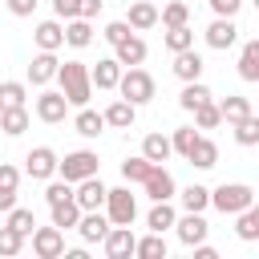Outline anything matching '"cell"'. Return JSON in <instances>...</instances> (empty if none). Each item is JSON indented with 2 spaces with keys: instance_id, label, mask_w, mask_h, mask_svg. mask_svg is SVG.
I'll use <instances>...</instances> for the list:
<instances>
[{
  "instance_id": "9c48e42d",
  "label": "cell",
  "mask_w": 259,
  "mask_h": 259,
  "mask_svg": "<svg viewBox=\"0 0 259 259\" xmlns=\"http://www.w3.org/2000/svg\"><path fill=\"white\" fill-rule=\"evenodd\" d=\"M105 182L97 178V174H89V178H81V182H73V202L81 206V210H101V202H105Z\"/></svg>"
},
{
  "instance_id": "ba28073f",
  "label": "cell",
  "mask_w": 259,
  "mask_h": 259,
  "mask_svg": "<svg viewBox=\"0 0 259 259\" xmlns=\"http://www.w3.org/2000/svg\"><path fill=\"white\" fill-rule=\"evenodd\" d=\"M36 117H40L45 125L65 121V117H69V101H65V93H61V89H40V97H36Z\"/></svg>"
},
{
  "instance_id": "cb8c5ba5",
  "label": "cell",
  "mask_w": 259,
  "mask_h": 259,
  "mask_svg": "<svg viewBox=\"0 0 259 259\" xmlns=\"http://www.w3.org/2000/svg\"><path fill=\"white\" fill-rule=\"evenodd\" d=\"M73 130H77L81 138H101V130H105V117H101V113H93L89 105H77V117H73Z\"/></svg>"
},
{
  "instance_id": "ab89813d",
  "label": "cell",
  "mask_w": 259,
  "mask_h": 259,
  "mask_svg": "<svg viewBox=\"0 0 259 259\" xmlns=\"http://www.w3.org/2000/svg\"><path fill=\"white\" fill-rule=\"evenodd\" d=\"M178 198H182V210H206V206H210V190L198 186V182H190Z\"/></svg>"
},
{
  "instance_id": "7a4b0ae2",
  "label": "cell",
  "mask_w": 259,
  "mask_h": 259,
  "mask_svg": "<svg viewBox=\"0 0 259 259\" xmlns=\"http://www.w3.org/2000/svg\"><path fill=\"white\" fill-rule=\"evenodd\" d=\"M117 93H121L130 105H150L154 93H158V85H154V77H150L142 65H130V69H121V77H117Z\"/></svg>"
},
{
  "instance_id": "f6af8a7d",
  "label": "cell",
  "mask_w": 259,
  "mask_h": 259,
  "mask_svg": "<svg viewBox=\"0 0 259 259\" xmlns=\"http://www.w3.org/2000/svg\"><path fill=\"white\" fill-rule=\"evenodd\" d=\"M61 198H73V182H65V178H49V190H45V202L53 206V202H61Z\"/></svg>"
},
{
  "instance_id": "4dcf8cb0",
  "label": "cell",
  "mask_w": 259,
  "mask_h": 259,
  "mask_svg": "<svg viewBox=\"0 0 259 259\" xmlns=\"http://www.w3.org/2000/svg\"><path fill=\"white\" fill-rule=\"evenodd\" d=\"M170 154H174V150H170V138H166V134H146V138H142V158H150L154 166L166 162Z\"/></svg>"
},
{
  "instance_id": "7bdbcfd3",
  "label": "cell",
  "mask_w": 259,
  "mask_h": 259,
  "mask_svg": "<svg viewBox=\"0 0 259 259\" xmlns=\"http://www.w3.org/2000/svg\"><path fill=\"white\" fill-rule=\"evenodd\" d=\"M194 138H198V130H194V125H178V130L170 134V150L186 158V154H190V146H194Z\"/></svg>"
},
{
  "instance_id": "30bf717a",
  "label": "cell",
  "mask_w": 259,
  "mask_h": 259,
  "mask_svg": "<svg viewBox=\"0 0 259 259\" xmlns=\"http://www.w3.org/2000/svg\"><path fill=\"white\" fill-rule=\"evenodd\" d=\"M142 190L154 198V202H162V198H174L178 194V186H174V174L158 162V166H150V174L142 178Z\"/></svg>"
},
{
  "instance_id": "b9f144b4",
  "label": "cell",
  "mask_w": 259,
  "mask_h": 259,
  "mask_svg": "<svg viewBox=\"0 0 259 259\" xmlns=\"http://www.w3.org/2000/svg\"><path fill=\"white\" fill-rule=\"evenodd\" d=\"M28 89L24 81H0V109H12V105H24Z\"/></svg>"
},
{
  "instance_id": "603a6c76",
  "label": "cell",
  "mask_w": 259,
  "mask_h": 259,
  "mask_svg": "<svg viewBox=\"0 0 259 259\" xmlns=\"http://www.w3.org/2000/svg\"><path fill=\"white\" fill-rule=\"evenodd\" d=\"M16 186H20V170L12 162H0V210L16 206Z\"/></svg>"
},
{
  "instance_id": "681fc988",
  "label": "cell",
  "mask_w": 259,
  "mask_h": 259,
  "mask_svg": "<svg viewBox=\"0 0 259 259\" xmlns=\"http://www.w3.org/2000/svg\"><path fill=\"white\" fill-rule=\"evenodd\" d=\"M36 4H40V0H8V12H12V16H32Z\"/></svg>"
},
{
  "instance_id": "f546056e",
  "label": "cell",
  "mask_w": 259,
  "mask_h": 259,
  "mask_svg": "<svg viewBox=\"0 0 259 259\" xmlns=\"http://www.w3.org/2000/svg\"><path fill=\"white\" fill-rule=\"evenodd\" d=\"M214 105H219V117H223V121H231V125H235L239 117H247V113H251V101H247V97H239V93H227V97H223V101H214Z\"/></svg>"
},
{
  "instance_id": "bcb514c9",
  "label": "cell",
  "mask_w": 259,
  "mask_h": 259,
  "mask_svg": "<svg viewBox=\"0 0 259 259\" xmlns=\"http://www.w3.org/2000/svg\"><path fill=\"white\" fill-rule=\"evenodd\" d=\"M130 32H134V28H130L125 20H113V24H105V32H101V36H105L109 45H117V40H125Z\"/></svg>"
},
{
  "instance_id": "ee69618b",
  "label": "cell",
  "mask_w": 259,
  "mask_h": 259,
  "mask_svg": "<svg viewBox=\"0 0 259 259\" xmlns=\"http://www.w3.org/2000/svg\"><path fill=\"white\" fill-rule=\"evenodd\" d=\"M20 251H24V235H16V231L4 223V227H0V255L12 259V255H20Z\"/></svg>"
},
{
  "instance_id": "5b68a950",
  "label": "cell",
  "mask_w": 259,
  "mask_h": 259,
  "mask_svg": "<svg viewBox=\"0 0 259 259\" xmlns=\"http://www.w3.org/2000/svg\"><path fill=\"white\" fill-rule=\"evenodd\" d=\"M57 174H61L65 182H81V178L97 174V154H93V150H73V154H65V158H57Z\"/></svg>"
},
{
  "instance_id": "836d02e7",
  "label": "cell",
  "mask_w": 259,
  "mask_h": 259,
  "mask_svg": "<svg viewBox=\"0 0 259 259\" xmlns=\"http://www.w3.org/2000/svg\"><path fill=\"white\" fill-rule=\"evenodd\" d=\"M206 97H214V93H210V89H206L202 81H182V93H178V105H182V109L190 113V109H194V105H202Z\"/></svg>"
},
{
  "instance_id": "e575fe53",
  "label": "cell",
  "mask_w": 259,
  "mask_h": 259,
  "mask_svg": "<svg viewBox=\"0 0 259 259\" xmlns=\"http://www.w3.org/2000/svg\"><path fill=\"white\" fill-rule=\"evenodd\" d=\"M134 255H142V259H166V239L158 231H150L146 239H134Z\"/></svg>"
},
{
  "instance_id": "ffe728a7",
  "label": "cell",
  "mask_w": 259,
  "mask_h": 259,
  "mask_svg": "<svg viewBox=\"0 0 259 259\" xmlns=\"http://www.w3.org/2000/svg\"><path fill=\"white\" fill-rule=\"evenodd\" d=\"M186 162L198 166V170H210V166H219V146H214L206 134H198L194 146H190V154H186Z\"/></svg>"
},
{
  "instance_id": "f35d334b",
  "label": "cell",
  "mask_w": 259,
  "mask_h": 259,
  "mask_svg": "<svg viewBox=\"0 0 259 259\" xmlns=\"http://www.w3.org/2000/svg\"><path fill=\"white\" fill-rule=\"evenodd\" d=\"M235 142L239 146H259V117L255 113H247V117L235 121Z\"/></svg>"
},
{
  "instance_id": "816d5d0a",
  "label": "cell",
  "mask_w": 259,
  "mask_h": 259,
  "mask_svg": "<svg viewBox=\"0 0 259 259\" xmlns=\"http://www.w3.org/2000/svg\"><path fill=\"white\" fill-rule=\"evenodd\" d=\"M190 251H194V259H219V251H214V247H206V239H202V243H194Z\"/></svg>"
},
{
  "instance_id": "83f0119b",
  "label": "cell",
  "mask_w": 259,
  "mask_h": 259,
  "mask_svg": "<svg viewBox=\"0 0 259 259\" xmlns=\"http://www.w3.org/2000/svg\"><path fill=\"white\" fill-rule=\"evenodd\" d=\"M235 235H239L243 243H255V239H259V210H255V202L235 214Z\"/></svg>"
},
{
  "instance_id": "484cf974",
  "label": "cell",
  "mask_w": 259,
  "mask_h": 259,
  "mask_svg": "<svg viewBox=\"0 0 259 259\" xmlns=\"http://www.w3.org/2000/svg\"><path fill=\"white\" fill-rule=\"evenodd\" d=\"M65 45H73V49H85V45H93V24H89L85 16H73V20H65Z\"/></svg>"
},
{
  "instance_id": "e0dca14e",
  "label": "cell",
  "mask_w": 259,
  "mask_h": 259,
  "mask_svg": "<svg viewBox=\"0 0 259 259\" xmlns=\"http://www.w3.org/2000/svg\"><path fill=\"white\" fill-rule=\"evenodd\" d=\"M32 40H36V49L57 53V49L65 45V24H61V20H40V24L32 28Z\"/></svg>"
},
{
  "instance_id": "74e56055",
  "label": "cell",
  "mask_w": 259,
  "mask_h": 259,
  "mask_svg": "<svg viewBox=\"0 0 259 259\" xmlns=\"http://www.w3.org/2000/svg\"><path fill=\"white\" fill-rule=\"evenodd\" d=\"M166 49L170 53H182V49H194V28L190 24H178V28H166Z\"/></svg>"
},
{
  "instance_id": "1f68e13d",
  "label": "cell",
  "mask_w": 259,
  "mask_h": 259,
  "mask_svg": "<svg viewBox=\"0 0 259 259\" xmlns=\"http://www.w3.org/2000/svg\"><path fill=\"white\" fill-rule=\"evenodd\" d=\"M0 130H4L8 138H20V134L28 130V109H24V105H12V109H0Z\"/></svg>"
},
{
  "instance_id": "3957f363",
  "label": "cell",
  "mask_w": 259,
  "mask_h": 259,
  "mask_svg": "<svg viewBox=\"0 0 259 259\" xmlns=\"http://www.w3.org/2000/svg\"><path fill=\"white\" fill-rule=\"evenodd\" d=\"M105 219L113 223V227H130L134 219H138V194L130 190V186H113V190H105Z\"/></svg>"
},
{
  "instance_id": "4fadbf2b",
  "label": "cell",
  "mask_w": 259,
  "mask_h": 259,
  "mask_svg": "<svg viewBox=\"0 0 259 259\" xmlns=\"http://www.w3.org/2000/svg\"><path fill=\"white\" fill-rule=\"evenodd\" d=\"M134 231L130 227H109L105 231V239H101V251L109 255V259H125V255H134Z\"/></svg>"
},
{
  "instance_id": "f1b7e54d",
  "label": "cell",
  "mask_w": 259,
  "mask_h": 259,
  "mask_svg": "<svg viewBox=\"0 0 259 259\" xmlns=\"http://www.w3.org/2000/svg\"><path fill=\"white\" fill-rule=\"evenodd\" d=\"M239 77L243 81H259V40L251 36L247 45H243V53H239Z\"/></svg>"
},
{
  "instance_id": "8fae6325",
  "label": "cell",
  "mask_w": 259,
  "mask_h": 259,
  "mask_svg": "<svg viewBox=\"0 0 259 259\" xmlns=\"http://www.w3.org/2000/svg\"><path fill=\"white\" fill-rule=\"evenodd\" d=\"M174 231H178V243H182V247H194V243L206 239L210 223L202 219V210H186L182 219H174Z\"/></svg>"
},
{
  "instance_id": "ac0fdd59",
  "label": "cell",
  "mask_w": 259,
  "mask_h": 259,
  "mask_svg": "<svg viewBox=\"0 0 259 259\" xmlns=\"http://www.w3.org/2000/svg\"><path fill=\"white\" fill-rule=\"evenodd\" d=\"M170 69H174L178 81H202V69H206V65H202V57H198L194 49H182V53H174V65H170Z\"/></svg>"
},
{
  "instance_id": "4316f807",
  "label": "cell",
  "mask_w": 259,
  "mask_h": 259,
  "mask_svg": "<svg viewBox=\"0 0 259 259\" xmlns=\"http://www.w3.org/2000/svg\"><path fill=\"white\" fill-rule=\"evenodd\" d=\"M49 214H53V227L73 231V227H77V219H81V206H77L73 198H61V202H53V206H49Z\"/></svg>"
},
{
  "instance_id": "d4e9b609",
  "label": "cell",
  "mask_w": 259,
  "mask_h": 259,
  "mask_svg": "<svg viewBox=\"0 0 259 259\" xmlns=\"http://www.w3.org/2000/svg\"><path fill=\"white\" fill-rule=\"evenodd\" d=\"M174 219H178V210L170 206V198H162V202H154V206H150L146 227H150V231H158V235H166V231L174 227Z\"/></svg>"
},
{
  "instance_id": "60d3db41",
  "label": "cell",
  "mask_w": 259,
  "mask_h": 259,
  "mask_svg": "<svg viewBox=\"0 0 259 259\" xmlns=\"http://www.w3.org/2000/svg\"><path fill=\"white\" fill-rule=\"evenodd\" d=\"M190 113H194V130H214V125L223 121V117H219V105H214L210 97H206L202 105H194Z\"/></svg>"
},
{
  "instance_id": "277c9868",
  "label": "cell",
  "mask_w": 259,
  "mask_h": 259,
  "mask_svg": "<svg viewBox=\"0 0 259 259\" xmlns=\"http://www.w3.org/2000/svg\"><path fill=\"white\" fill-rule=\"evenodd\" d=\"M251 202H255V190H251L247 182H223V186L210 190V206L223 210V214H239V210L251 206Z\"/></svg>"
},
{
  "instance_id": "5bb4252c",
  "label": "cell",
  "mask_w": 259,
  "mask_h": 259,
  "mask_svg": "<svg viewBox=\"0 0 259 259\" xmlns=\"http://www.w3.org/2000/svg\"><path fill=\"white\" fill-rule=\"evenodd\" d=\"M146 53H150V49H146V40H142L138 32H130L125 40H117V45H113V61H117L121 69H130V65H142V61H146Z\"/></svg>"
},
{
  "instance_id": "2e32d148",
  "label": "cell",
  "mask_w": 259,
  "mask_h": 259,
  "mask_svg": "<svg viewBox=\"0 0 259 259\" xmlns=\"http://www.w3.org/2000/svg\"><path fill=\"white\" fill-rule=\"evenodd\" d=\"M57 65H61V61H57V53H45V49H40V53L28 61V81H32L36 89H45V85L57 77Z\"/></svg>"
},
{
  "instance_id": "52a82bcc",
  "label": "cell",
  "mask_w": 259,
  "mask_h": 259,
  "mask_svg": "<svg viewBox=\"0 0 259 259\" xmlns=\"http://www.w3.org/2000/svg\"><path fill=\"white\" fill-rule=\"evenodd\" d=\"M32 251L40 259H61L65 255V231L61 227H32Z\"/></svg>"
},
{
  "instance_id": "d6986e66",
  "label": "cell",
  "mask_w": 259,
  "mask_h": 259,
  "mask_svg": "<svg viewBox=\"0 0 259 259\" xmlns=\"http://www.w3.org/2000/svg\"><path fill=\"white\" fill-rule=\"evenodd\" d=\"M125 24H130L134 32L154 28V24H158V4H150V0H134V4H130V12H125Z\"/></svg>"
},
{
  "instance_id": "7c38bea8",
  "label": "cell",
  "mask_w": 259,
  "mask_h": 259,
  "mask_svg": "<svg viewBox=\"0 0 259 259\" xmlns=\"http://www.w3.org/2000/svg\"><path fill=\"white\" fill-rule=\"evenodd\" d=\"M202 36H206V45H210V49H219V53H223V49H231V45L239 40V24H235V16H214V20L206 24V32H202Z\"/></svg>"
},
{
  "instance_id": "8992f818",
  "label": "cell",
  "mask_w": 259,
  "mask_h": 259,
  "mask_svg": "<svg viewBox=\"0 0 259 259\" xmlns=\"http://www.w3.org/2000/svg\"><path fill=\"white\" fill-rule=\"evenodd\" d=\"M24 174L36 178V182H49V178L57 174V150H49V146H32V150L24 154Z\"/></svg>"
},
{
  "instance_id": "8d00e7d4",
  "label": "cell",
  "mask_w": 259,
  "mask_h": 259,
  "mask_svg": "<svg viewBox=\"0 0 259 259\" xmlns=\"http://www.w3.org/2000/svg\"><path fill=\"white\" fill-rule=\"evenodd\" d=\"M4 214H8L4 223H8V227H12L16 235H24V239L32 235V227H36V214H32L28 206H12V210H4Z\"/></svg>"
},
{
  "instance_id": "7402d4cb",
  "label": "cell",
  "mask_w": 259,
  "mask_h": 259,
  "mask_svg": "<svg viewBox=\"0 0 259 259\" xmlns=\"http://www.w3.org/2000/svg\"><path fill=\"white\" fill-rule=\"evenodd\" d=\"M105 125H113V130H130L134 125V117H138V105H130L125 97H117V101H109L105 105Z\"/></svg>"
},
{
  "instance_id": "d6a6232c",
  "label": "cell",
  "mask_w": 259,
  "mask_h": 259,
  "mask_svg": "<svg viewBox=\"0 0 259 259\" xmlns=\"http://www.w3.org/2000/svg\"><path fill=\"white\" fill-rule=\"evenodd\" d=\"M158 20H162L166 28H178V24H190V4H186V0H170V4H162V12H158Z\"/></svg>"
},
{
  "instance_id": "f907efd6",
  "label": "cell",
  "mask_w": 259,
  "mask_h": 259,
  "mask_svg": "<svg viewBox=\"0 0 259 259\" xmlns=\"http://www.w3.org/2000/svg\"><path fill=\"white\" fill-rule=\"evenodd\" d=\"M101 4H105V0H77V16H85V20H93V16L101 12Z\"/></svg>"
},
{
  "instance_id": "9a60e30c",
  "label": "cell",
  "mask_w": 259,
  "mask_h": 259,
  "mask_svg": "<svg viewBox=\"0 0 259 259\" xmlns=\"http://www.w3.org/2000/svg\"><path fill=\"white\" fill-rule=\"evenodd\" d=\"M109 227H113V223H109L101 210H81V219H77V227H73V231H77L85 243H101Z\"/></svg>"
},
{
  "instance_id": "c3c4849f",
  "label": "cell",
  "mask_w": 259,
  "mask_h": 259,
  "mask_svg": "<svg viewBox=\"0 0 259 259\" xmlns=\"http://www.w3.org/2000/svg\"><path fill=\"white\" fill-rule=\"evenodd\" d=\"M53 12H57V20H73L77 16V0H53Z\"/></svg>"
},
{
  "instance_id": "7dc6e473",
  "label": "cell",
  "mask_w": 259,
  "mask_h": 259,
  "mask_svg": "<svg viewBox=\"0 0 259 259\" xmlns=\"http://www.w3.org/2000/svg\"><path fill=\"white\" fill-rule=\"evenodd\" d=\"M206 4L214 16H239V8H243V0H206Z\"/></svg>"
},
{
  "instance_id": "d590c367",
  "label": "cell",
  "mask_w": 259,
  "mask_h": 259,
  "mask_svg": "<svg viewBox=\"0 0 259 259\" xmlns=\"http://www.w3.org/2000/svg\"><path fill=\"white\" fill-rule=\"evenodd\" d=\"M150 166H154V162L142 158V154H138V158H125V162H121V178H125V186H142V178L150 174Z\"/></svg>"
},
{
  "instance_id": "44dd1931",
  "label": "cell",
  "mask_w": 259,
  "mask_h": 259,
  "mask_svg": "<svg viewBox=\"0 0 259 259\" xmlns=\"http://www.w3.org/2000/svg\"><path fill=\"white\" fill-rule=\"evenodd\" d=\"M117 77H121V65L113 57H105V61H97L89 69V85L93 89H117Z\"/></svg>"
},
{
  "instance_id": "6da1fadb",
  "label": "cell",
  "mask_w": 259,
  "mask_h": 259,
  "mask_svg": "<svg viewBox=\"0 0 259 259\" xmlns=\"http://www.w3.org/2000/svg\"><path fill=\"white\" fill-rule=\"evenodd\" d=\"M53 81L61 85V93H65L69 105H89L93 85H89V65H85V61H65V65H57V77H53Z\"/></svg>"
}]
</instances>
